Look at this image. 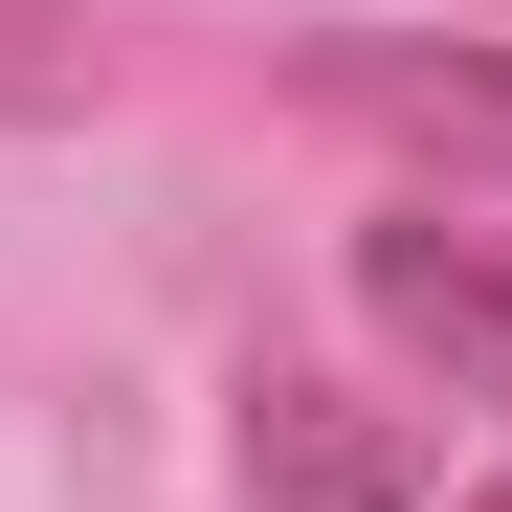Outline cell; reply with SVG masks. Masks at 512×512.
<instances>
[{
	"label": "cell",
	"mask_w": 512,
	"mask_h": 512,
	"mask_svg": "<svg viewBox=\"0 0 512 512\" xmlns=\"http://www.w3.org/2000/svg\"><path fill=\"white\" fill-rule=\"evenodd\" d=\"M312 90L357 134H423V156H490V179H512V67L490 45H312Z\"/></svg>",
	"instance_id": "2"
},
{
	"label": "cell",
	"mask_w": 512,
	"mask_h": 512,
	"mask_svg": "<svg viewBox=\"0 0 512 512\" xmlns=\"http://www.w3.org/2000/svg\"><path fill=\"white\" fill-rule=\"evenodd\" d=\"M245 490L268 512H423V423L357 379H268L245 401Z\"/></svg>",
	"instance_id": "1"
},
{
	"label": "cell",
	"mask_w": 512,
	"mask_h": 512,
	"mask_svg": "<svg viewBox=\"0 0 512 512\" xmlns=\"http://www.w3.org/2000/svg\"><path fill=\"white\" fill-rule=\"evenodd\" d=\"M357 290H379L446 379H490V401H512V245H423V223H379V245H357Z\"/></svg>",
	"instance_id": "3"
},
{
	"label": "cell",
	"mask_w": 512,
	"mask_h": 512,
	"mask_svg": "<svg viewBox=\"0 0 512 512\" xmlns=\"http://www.w3.org/2000/svg\"><path fill=\"white\" fill-rule=\"evenodd\" d=\"M23 45H45V0H0V90H23Z\"/></svg>",
	"instance_id": "4"
},
{
	"label": "cell",
	"mask_w": 512,
	"mask_h": 512,
	"mask_svg": "<svg viewBox=\"0 0 512 512\" xmlns=\"http://www.w3.org/2000/svg\"><path fill=\"white\" fill-rule=\"evenodd\" d=\"M468 512H512V490H468Z\"/></svg>",
	"instance_id": "5"
}]
</instances>
